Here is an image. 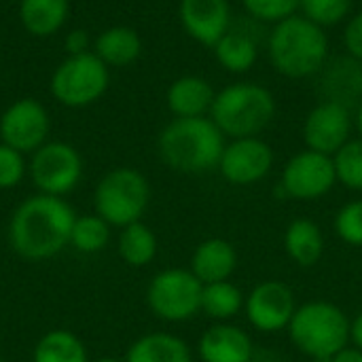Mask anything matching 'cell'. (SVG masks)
Here are the masks:
<instances>
[{"instance_id":"6da1fadb","label":"cell","mask_w":362,"mask_h":362,"mask_svg":"<svg viewBox=\"0 0 362 362\" xmlns=\"http://www.w3.org/2000/svg\"><path fill=\"white\" fill-rule=\"evenodd\" d=\"M74 210L64 197L38 193L17 206L8 223V244L25 261H45L70 244Z\"/></svg>"},{"instance_id":"7a4b0ae2","label":"cell","mask_w":362,"mask_h":362,"mask_svg":"<svg viewBox=\"0 0 362 362\" xmlns=\"http://www.w3.org/2000/svg\"><path fill=\"white\" fill-rule=\"evenodd\" d=\"M227 138L210 117H174L159 134L161 161L180 174H204L218 168Z\"/></svg>"},{"instance_id":"3957f363","label":"cell","mask_w":362,"mask_h":362,"mask_svg":"<svg viewBox=\"0 0 362 362\" xmlns=\"http://www.w3.org/2000/svg\"><path fill=\"white\" fill-rule=\"evenodd\" d=\"M329 34L301 13L272 25L267 57L272 68L286 78H310L320 72L329 55Z\"/></svg>"},{"instance_id":"277c9868","label":"cell","mask_w":362,"mask_h":362,"mask_svg":"<svg viewBox=\"0 0 362 362\" xmlns=\"http://www.w3.org/2000/svg\"><path fill=\"white\" fill-rule=\"evenodd\" d=\"M278 104L274 93L255 81H242L216 91L210 119L225 138L261 136L276 119Z\"/></svg>"},{"instance_id":"5b68a950","label":"cell","mask_w":362,"mask_h":362,"mask_svg":"<svg viewBox=\"0 0 362 362\" xmlns=\"http://www.w3.org/2000/svg\"><path fill=\"white\" fill-rule=\"evenodd\" d=\"M286 331L293 346L316 362H331L337 352L350 346V318L329 301L299 305Z\"/></svg>"},{"instance_id":"8992f818","label":"cell","mask_w":362,"mask_h":362,"mask_svg":"<svg viewBox=\"0 0 362 362\" xmlns=\"http://www.w3.org/2000/svg\"><path fill=\"white\" fill-rule=\"evenodd\" d=\"M151 202V185L146 176L134 168H115L102 176L93 193V208L110 227H127L138 223Z\"/></svg>"},{"instance_id":"52a82bcc","label":"cell","mask_w":362,"mask_h":362,"mask_svg":"<svg viewBox=\"0 0 362 362\" xmlns=\"http://www.w3.org/2000/svg\"><path fill=\"white\" fill-rule=\"evenodd\" d=\"M110 83L108 66L93 53L68 55L51 76L53 98L68 108H83L98 102Z\"/></svg>"},{"instance_id":"ba28073f","label":"cell","mask_w":362,"mask_h":362,"mask_svg":"<svg viewBox=\"0 0 362 362\" xmlns=\"http://www.w3.org/2000/svg\"><path fill=\"white\" fill-rule=\"evenodd\" d=\"M204 284L191 269L172 267L159 272L146 291L151 312L165 322H185L202 312Z\"/></svg>"},{"instance_id":"9c48e42d","label":"cell","mask_w":362,"mask_h":362,"mask_svg":"<svg viewBox=\"0 0 362 362\" xmlns=\"http://www.w3.org/2000/svg\"><path fill=\"white\" fill-rule=\"evenodd\" d=\"M335 185H337V174H335L333 157L310 148L293 155L284 163L280 176L282 197L297 199V202L320 199Z\"/></svg>"},{"instance_id":"30bf717a","label":"cell","mask_w":362,"mask_h":362,"mask_svg":"<svg viewBox=\"0 0 362 362\" xmlns=\"http://www.w3.org/2000/svg\"><path fill=\"white\" fill-rule=\"evenodd\" d=\"M30 176L45 195L64 197L83 176V159L78 151L66 142H45L32 155Z\"/></svg>"},{"instance_id":"8fae6325","label":"cell","mask_w":362,"mask_h":362,"mask_svg":"<svg viewBox=\"0 0 362 362\" xmlns=\"http://www.w3.org/2000/svg\"><path fill=\"white\" fill-rule=\"evenodd\" d=\"M274 168V151L261 138H235L225 144L218 161L221 176L235 187H250L269 176Z\"/></svg>"},{"instance_id":"7c38bea8","label":"cell","mask_w":362,"mask_h":362,"mask_svg":"<svg viewBox=\"0 0 362 362\" xmlns=\"http://www.w3.org/2000/svg\"><path fill=\"white\" fill-rule=\"evenodd\" d=\"M297 308L293 288L278 280L257 284L244 301L248 322L261 333L286 331Z\"/></svg>"},{"instance_id":"4fadbf2b","label":"cell","mask_w":362,"mask_h":362,"mask_svg":"<svg viewBox=\"0 0 362 362\" xmlns=\"http://www.w3.org/2000/svg\"><path fill=\"white\" fill-rule=\"evenodd\" d=\"M354 115L350 108L335 102H318L303 121L305 148L333 157L348 140H352Z\"/></svg>"},{"instance_id":"5bb4252c","label":"cell","mask_w":362,"mask_h":362,"mask_svg":"<svg viewBox=\"0 0 362 362\" xmlns=\"http://www.w3.org/2000/svg\"><path fill=\"white\" fill-rule=\"evenodd\" d=\"M49 129V115L34 98L13 102L0 117V140L19 153L38 151L47 142Z\"/></svg>"},{"instance_id":"9a60e30c","label":"cell","mask_w":362,"mask_h":362,"mask_svg":"<svg viewBox=\"0 0 362 362\" xmlns=\"http://www.w3.org/2000/svg\"><path fill=\"white\" fill-rule=\"evenodd\" d=\"M316 91L322 102L356 108L362 102V62L341 53L327 59L316 74Z\"/></svg>"},{"instance_id":"2e32d148","label":"cell","mask_w":362,"mask_h":362,"mask_svg":"<svg viewBox=\"0 0 362 362\" xmlns=\"http://www.w3.org/2000/svg\"><path fill=\"white\" fill-rule=\"evenodd\" d=\"M178 17L182 30L206 47H214L233 25L229 0H180Z\"/></svg>"},{"instance_id":"e0dca14e","label":"cell","mask_w":362,"mask_h":362,"mask_svg":"<svg viewBox=\"0 0 362 362\" xmlns=\"http://www.w3.org/2000/svg\"><path fill=\"white\" fill-rule=\"evenodd\" d=\"M197 354L202 362H252L255 346L244 329L218 322L202 335Z\"/></svg>"},{"instance_id":"ac0fdd59","label":"cell","mask_w":362,"mask_h":362,"mask_svg":"<svg viewBox=\"0 0 362 362\" xmlns=\"http://www.w3.org/2000/svg\"><path fill=\"white\" fill-rule=\"evenodd\" d=\"M216 91L208 78L197 74H185L168 87L165 104L170 112L178 119L189 117H210Z\"/></svg>"},{"instance_id":"d6986e66","label":"cell","mask_w":362,"mask_h":362,"mask_svg":"<svg viewBox=\"0 0 362 362\" xmlns=\"http://www.w3.org/2000/svg\"><path fill=\"white\" fill-rule=\"evenodd\" d=\"M218 66L231 74H246L259 62V36L233 21L229 32L212 47Z\"/></svg>"},{"instance_id":"ffe728a7","label":"cell","mask_w":362,"mask_h":362,"mask_svg":"<svg viewBox=\"0 0 362 362\" xmlns=\"http://www.w3.org/2000/svg\"><path fill=\"white\" fill-rule=\"evenodd\" d=\"M238 267V252L231 242L223 238L204 240L191 259V272L202 284L229 280Z\"/></svg>"},{"instance_id":"44dd1931","label":"cell","mask_w":362,"mask_h":362,"mask_svg":"<svg viewBox=\"0 0 362 362\" xmlns=\"http://www.w3.org/2000/svg\"><path fill=\"white\" fill-rule=\"evenodd\" d=\"M284 250L299 267H314L325 255V235L316 221L295 218L284 231Z\"/></svg>"},{"instance_id":"7402d4cb","label":"cell","mask_w":362,"mask_h":362,"mask_svg":"<svg viewBox=\"0 0 362 362\" xmlns=\"http://www.w3.org/2000/svg\"><path fill=\"white\" fill-rule=\"evenodd\" d=\"M93 53L108 68H125L142 55V38L129 25H112L93 40Z\"/></svg>"},{"instance_id":"603a6c76","label":"cell","mask_w":362,"mask_h":362,"mask_svg":"<svg viewBox=\"0 0 362 362\" xmlns=\"http://www.w3.org/2000/svg\"><path fill=\"white\" fill-rule=\"evenodd\" d=\"M68 0H19L21 25L38 38L57 34L68 19Z\"/></svg>"},{"instance_id":"cb8c5ba5","label":"cell","mask_w":362,"mask_h":362,"mask_svg":"<svg viewBox=\"0 0 362 362\" xmlns=\"http://www.w3.org/2000/svg\"><path fill=\"white\" fill-rule=\"evenodd\" d=\"M125 362H191V350L172 333H148L132 344Z\"/></svg>"},{"instance_id":"d4e9b609","label":"cell","mask_w":362,"mask_h":362,"mask_svg":"<svg viewBox=\"0 0 362 362\" xmlns=\"http://www.w3.org/2000/svg\"><path fill=\"white\" fill-rule=\"evenodd\" d=\"M32 362H89V358L83 341L74 333L53 329L38 339Z\"/></svg>"},{"instance_id":"484cf974","label":"cell","mask_w":362,"mask_h":362,"mask_svg":"<svg viewBox=\"0 0 362 362\" xmlns=\"http://www.w3.org/2000/svg\"><path fill=\"white\" fill-rule=\"evenodd\" d=\"M242 310H244V295L233 282L223 280V282L204 284L202 312L208 318H212L216 322H227V320L235 318Z\"/></svg>"},{"instance_id":"4316f807","label":"cell","mask_w":362,"mask_h":362,"mask_svg":"<svg viewBox=\"0 0 362 362\" xmlns=\"http://www.w3.org/2000/svg\"><path fill=\"white\" fill-rule=\"evenodd\" d=\"M119 255L132 267H146L157 257V235L142 223H132L121 229Z\"/></svg>"},{"instance_id":"83f0119b","label":"cell","mask_w":362,"mask_h":362,"mask_svg":"<svg viewBox=\"0 0 362 362\" xmlns=\"http://www.w3.org/2000/svg\"><path fill=\"white\" fill-rule=\"evenodd\" d=\"M110 240V225L100 218L98 214H87L74 218L72 231H70V246L83 255L100 252L108 246Z\"/></svg>"},{"instance_id":"f1b7e54d","label":"cell","mask_w":362,"mask_h":362,"mask_svg":"<svg viewBox=\"0 0 362 362\" xmlns=\"http://www.w3.org/2000/svg\"><path fill=\"white\" fill-rule=\"evenodd\" d=\"M333 163L339 185L350 191H362V138L348 140L333 155Z\"/></svg>"},{"instance_id":"f546056e","label":"cell","mask_w":362,"mask_h":362,"mask_svg":"<svg viewBox=\"0 0 362 362\" xmlns=\"http://www.w3.org/2000/svg\"><path fill=\"white\" fill-rule=\"evenodd\" d=\"M354 0H301L299 13L320 28H333L346 21Z\"/></svg>"},{"instance_id":"4dcf8cb0","label":"cell","mask_w":362,"mask_h":362,"mask_svg":"<svg viewBox=\"0 0 362 362\" xmlns=\"http://www.w3.org/2000/svg\"><path fill=\"white\" fill-rule=\"evenodd\" d=\"M244 11L257 23H280L299 13L301 0H242Z\"/></svg>"},{"instance_id":"1f68e13d","label":"cell","mask_w":362,"mask_h":362,"mask_svg":"<svg viewBox=\"0 0 362 362\" xmlns=\"http://www.w3.org/2000/svg\"><path fill=\"white\" fill-rule=\"evenodd\" d=\"M335 233L352 248H362V197L352 199L335 214Z\"/></svg>"},{"instance_id":"d6a6232c","label":"cell","mask_w":362,"mask_h":362,"mask_svg":"<svg viewBox=\"0 0 362 362\" xmlns=\"http://www.w3.org/2000/svg\"><path fill=\"white\" fill-rule=\"evenodd\" d=\"M25 176L23 153L0 142V189H11L19 185Z\"/></svg>"},{"instance_id":"836d02e7","label":"cell","mask_w":362,"mask_h":362,"mask_svg":"<svg viewBox=\"0 0 362 362\" xmlns=\"http://www.w3.org/2000/svg\"><path fill=\"white\" fill-rule=\"evenodd\" d=\"M341 42L348 55L362 62V8L346 19V28L341 34Z\"/></svg>"},{"instance_id":"e575fe53","label":"cell","mask_w":362,"mask_h":362,"mask_svg":"<svg viewBox=\"0 0 362 362\" xmlns=\"http://www.w3.org/2000/svg\"><path fill=\"white\" fill-rule=\"evenodd\" d=\"M64 47L68 49V55H81L91 49V38L87 30H70L64 38Z\"/></svg>"},{"instance_id":"d590c367","label":"cell","mask_w":362,"mask_h":362,"mask_svg":"<svg viewBox=\"0 0 362 362\" xmlns=\"http://www.w3.org/2000/svg\"><path fill=\"white\" fill-rule=\"evenodd\" d=\"M331 362H362V350L354 348V346H346L341 352H337Z\"/></svg>"},{"instance_id":"8d00e7d4","label":"cell","mask_w":362,"mask_h":362,"mask_svg":"<svg viewBox=\"0 0 362 362\" xmlns=\"http://www.w3.org/2000/svg\"><path fill=\"white\" fill-rule=\"evenodd\" d=\"M350 341L354 344V348L362 350V312L354 320H350Z\"/></svg>"},{"instance_id":"74e56055","label":"cell","mask_w":362,"mask_h":362,"mask_svg":"<svg viewBox=\"0 0 362 362\" xmlns=\"http://www.w3.org/2000/svg\"><path fill=\"white\" fill-rule=\"evenodd\" d=\"M354 127H356V132L361 134L362 138V102L356 106V110H354Z\"/></svg>"},{"instance_id":"f35d334b","label":"cell","mask_w":362,"mask_h":362,"mask_svg":"<svg viewBox=\"0 0 362 362\" xmlns=\"http://www.w3.org/2000/svg\"><path fill=\"white\" fill-rule=\"evenodd\" d=\"M93 362H125V361H117V358H108V356H106V358H100V361H93Z\"/></svg>"},{"instance_id":"ab89813d","label":"cell","mask_w":362,"mask_h":362,"mask_svg":"<svg viewBox=\"0 0 362 362\" xmlns=\"http://www.w3.org/2000/svg\"><path fill=\"white\" fill-rule=\"evenodd\" d=\"M0 362H2V358H0Z\"/></svg>"}]
</instances>
